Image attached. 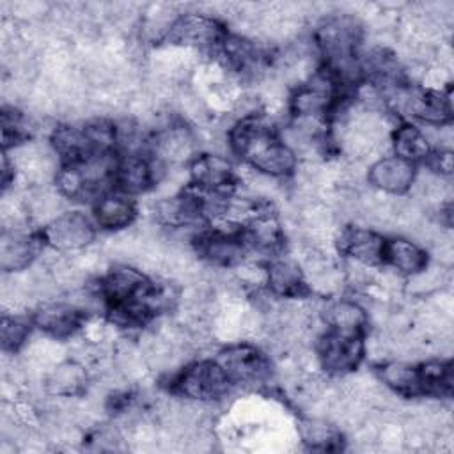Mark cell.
<instances>
[{"mask_svg": "<svg viewBox=\"0 0 454 454\" xmlns=\"http://www.w3.org/2000/svg\"><path fill=\"white\" fill-rule=\"evenodd\" d=\"M234 151L255 170L268 176H286L294 168V153L254 117L243 119L231 131Z\"/></svg>", "mask_w": 454, "mask_h": 454, "instance_id": "obj_1", "label": "cell"}, {"mask_svg": "<svg viewBox=\"0 0 454 454\" xmlns=\"http://www.w3.org/2000/svg\"><path fill=\"white\" fill-rule=\"evenodd\" d=\"M229 376L220 364L197 362L186 367L176 380V390L190 399L207 401L227 394Z\"/></svg>", "mask_w": 454, "mask_h": 454, "instance_id": "obj_2", "label": "cell"}, {"mask_svg": "<svg viewBox=\"0 0 454 454\" xmlns=\"http://www.w3.org/2000/svg\"><path fill=\"white\" fill-rule=\"evenodd\" d=\"M321 365L335 374L353 371L364 356V342L360 333L332 330L319 340Z\"/></svg>", "mask_w": 454, "mask_h": 454, "instance_id": "obj_3", "label": "cell"}, {"mask_svg": "<svg viewBox=\"0 0 454 454\" xmlns=\"http://www.w3.org/2000/svg\"><path fill=\"white\" fill-rule=\"evenodd\" d=\"M48 243L59 250H78L89 245L94 238L92 227L85 215L73 211L53 218L44 232Z\"/></svg>", "mask_w": 454, "mask_h": 454, "instance_id": "obj_4", "label": "cell"}, {"mask_svg": "<svg viewBox=\"0 0 454 454\" xmlns=\"http://www.w3.org/2000/svg\"><path fill=\"white\" fill-rule=\"evenodd\" d=\"M218 364L223 367L231 381L254 383L262 380L268 374L266 358L255 348L247 344H239L225 349L220 355Z\"/></svg>", "mask_w": 454, "mask_h": 454, "instance_id": "obj_5", "label": "cell"}, {"mask_svg": "<svg viewBox=\"0 0 454 454\" xmlns=\"http://www.w3.org/2000/svg\"><path fill=\"white\" fill-rule=\"evenodd\" d=\"M167 37L176 44L209 46L220 39V27L204 14H186L170 25Z\"/></svg>", "mask_w": 454, "mask_h": 454, "instance_id": "obj_6", "label": "cell"}, {"mask_svg": "<svg viewBox=\"0 0 454 454\" xmlns=\"http://www.w3.org/2000/svg\"><path fill=\"white\" fill-rule=\"evenodd\" d=\"M371 183L387 193H404L415 181V167L411 161L399 156L383 158L371 167Z\"/></svg>", "mask_w": 454, "mask_h": 454, "instance_id": "obj_7", "label": "cell"}, {"mask_svg": "<svg viewBox=\"0 0 454 454\" xmlns=\"http://www.w3.org/2000/svg\"><path fill=\"white\" fill-rule=\"evenodd\" d=\"M35 323L51 337L62 339L74 333V330L80 326L82 312L67 303H50L37 312Z\"/></svg>", "mask_w": 454, "mask_h": 454, "instance_id": "obj_8", "label": "cell"}, {"mask_svg": "<svg viewBox=\"0 0 454 454\" xmlns=\"http://www.w3.org/2000/svg\"><path fill=\"white\" fill-rule=\"evenodd\" d=\"M37 254V239L20 231L4 232L2 236V268L5 271H18L27 268Z\"/></svg>", "mask_w": 454, "mask_h": 454, "instance_id": "obj_9", "label": "cell"}, {"mask_svg": "<svg viewBox=\"0 0 454 454\" xmlns=\"http://www.w3.org/2000/svg\"><path fill=\"white\" fill-rule=\"evenodd\" d=\"M192 179L204 190H220L232 183L231 163L218 154H202L192 163Z\"/></svg>", "mask_w": 454, "mask_h": 454, "instance_id": "obj_10", "label": "cell"}, {"mask_svg": "<svg viewBox=\"0 0 454 454\" xmlns=\"http://www.w3.org/2000/svg\"><path fill=\"white\" fill-rule=\"evenodd\" d=\"M383 261L394 270L408 275H415L427 266L426 252L413 241L390 239L383 245Z\"/></svg>", "mask_w": 454, "mask_h": 454, "instance_id": "obj_11", "label": "cell"}, {"mask_svg": "<svg viewBox=\"0 0 454 454\" xmlns=\"http://www.w3.org/2000/svg\"><path fill=\"white\" fill-rule=\"evenodd\" d=\"M383 245L385 241L378 234L364 229H353L346 232L342 239L344 252L362 264H376L383 261Z\"/></svg>", "mask_w": 454, "mask_h": 454, "instance_id": "obj_12", "label": "cell"}, {"mask_svg": "<svg viewBox=\"0 0 454 454\" xmlns=\"http://www.w3.org/2000/svg\"><path fill=\"white\" fill-rule=\"evenodd\" d=\"M381 381L394 392L403 395L422 394L420 369L408 365L404 362H388L380 367Z\"/></svg>", "mask_w": 454, "mask_h": 454, "instance_id": "obj_13", "label": "cell"}, {"mask_svg": "<svg viewBox=\"0 0 454 454\" xmlns=\"http://www.w3.org/2000/svg\"><path fill=\"white\" fill-rule=\"evenodd\" d=\"M202 254L218 266H231L241 261L243 257V243L239 238L227 234V232H216L213 236H206L200 239Z\"/></svg>", "mask_w": 454, "mask_h": 454, "instance_id": "obj_14", "label": "cell"}, {"mask_svg": "<svg viewBox=\"0 0 454 454\" xmlns=\"http://www.w3.org/2000/svg\"><path fill=\"white\" fill-rule=\"evenodd\" d=\"M114 179L117 181L121 190L129 193H140L149 186L153 172L145 160L131 154L115 165Z\"/></svg>", "mask_w": 454, "mask_h": 454, "instance_id": "obj_15", "label": "cell"}, {"mask_svg": "<svg viewBox=\"0 0 454 454\" xmlns=\"http://www.w3.org/2000/svg\"><path fill=\"white\" fill-rule=\"evenodd\" d=\"M87 381L85 369L76 362H64L50 371L46 376V388L53 395H74Z\"/></svg>", "mask_w": 454, "mask_h": 454, "instance_id": "obj_16", "label": "cell"}, {"mask_svg": "<svg viewBox=\"0 0 454 454\" xmlns=\"http://www.w3.org/2000/svg\"><path fill=\"white\" fill-rule=\"evenodd\" d=\"M135 218V206L121 195L103 197L96 204V220L105 229H122Z\"/></svg>", "mask_w": 454, "mask_h": 454, "instance_id": "obj_17", "label": "cell"}, {"mask_svg": "<svg viewBox=\"0 0 454 454\" xmlns=\"http://www.w3.org/2000/svg\"><path fill=\"white\" fill-rule=\"evenodd\" d=\"M268 284L275 294L280 296H298L303 293V280L298 264L293 261H275L268 273Z\"/></svg>", "mask_w": 454, "mask_h": 454, "instance_id": "obj_18", "label": "cell"}, {"mask_svg": "<svg viewBox=\"0 0 454 454\" xmlns=\"http://www.w3.org/2000/svg\"><path fill=\"white\" fill-rule=\"evenodd\" d=\"M193 149V137L183 126H172L156 137L154 151L168 161H181Z\"/></svg>", "mask_w": 454, "mask_h": 454, "instance_id": "obj_19", "label": "cell"}, {"mask_svg": "<svg viewBox=\"0 0 454 454\" xmlns=\"http://www.w3.org/2000/svg\"><path fill=\"white\" fill-rule=\"evenodd\" d=\"M325 319L333 330L360 333L365 325V312L355 301L340 300L326 307Z\"/></svg>", "mask_w": 454, "mask_h": 454, "instance_id": "obj_20", "label": "cell"}, {"mask_svg": "<svg viewBox=\"0 0 454 454\" xmlns=\"http://www.w3.org/2000/svg\"><path fill=\"white\" fill-rule=\"evenodd\" d=\"M394 149L399 158L415 161L429 154V142L426 135L415 126H401L394 135Z\"/></svg>", "mask_w": 454, "mask_h": 454, "instance_id": "obj_21", "label": "cell"}, {"mask_svg": "<svg viewBox=\"0 0 454 454\" xmlns=\"http://www.w3.org/2000/svg\"><path fill=\"white\" fill-rule=\"evenodd\" d=\"M30 328L28 325L20 319V317H9V316H4V321H2V344H4V349H18L27 335H28Z\"/></svg>", "mask_w": 454, "mask_h": 454, "instance_id": "obj_22", "label": "cell"}, {"mask_svg": "<svg viewBox=\"0 0 454 454\" xmlns=\"http://www.w3.org/2000/svg\"><path fill=\"white\" fill-rule=\"evenodd\" d=\"M431 167H433V170L438 172L440 176H449V174L452 172V156H450V149H440L438 153H434Z\"/></svg>", "mask_w": 454, "mask_h": 454, "instance_id": "obj_23", "label": "cell"}]
</instances>
